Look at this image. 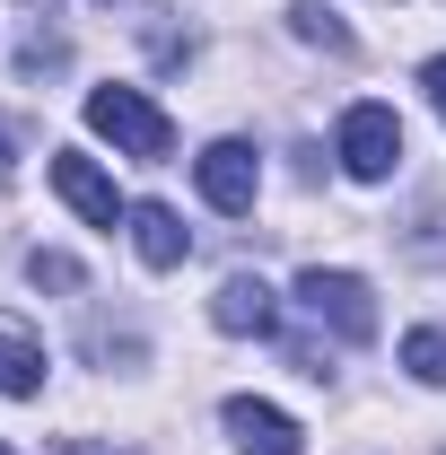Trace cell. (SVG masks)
Returning a JSON list of instances; mask_svg holds the SVG:
<instances>
[{"label":"cell","mask_w":446,"mask_h":455,"mask_svg":"<svg viewBox=\"0 0 446 455\" xmlns=\"http://www.w3.org/2000/svg\"><path fill=\"white\" fill-rule=\"evenodd\" d=\"M88 132H106L123 158H140V167H167V149H175V123L158 97H140V88H88Z\"/></svg>","instance_id":"6da1fadb"},{"label":"cell","mask_w":446,"mask_h":455,"mask_svg":"<svg viewBox=\"0 0 446 455\" xmlns=\"http://www.w3.org/2000/svg\"><path fill=\"white\" fill-rule=\"evenodd\" d=\"M298 307H307L315 324H333L341 341H377V289L359 281V272H324V263H307V272H298Z\"/></svg>","instance_id":"7a4b0ae2"},{"label":"cell","mask_w":446,"mask_h":455,"mask_svg":"<svg viewBox=\"0 0 446 455\" xmlns=\"http://www.w3.org/2000/svg\"><path fill=\"white\" fill-rule=\"evenodd\" d=\"M341 175H359V184H386L402 167V114L394 106H350L341 114Z\"/></svg>","instance_id":"3957f363"},{"label":"cell","mask_w":446,"mask_h":455,"mask_svg":"<svg viewBox=\"0 0 446 455\" xmlns=\"http://www.w3.org/2000/svg\"><path fill=\"white\" fill-rule=\"evenodd\" d=\"M193 184H202V202H211V211L245 220V211H254V193H263V158H254L245 140H211V149L193 158Z\"/></svg>","instance_id":"277c9868"},{"label":"cell","mask_w":446,"mask_h":455,"mask_svg":"<svg viewBox=\"0 0 446 455\" xmlns=\"http://www.w3.org/2000/svg\"><path fill=\"white\" fill-rule=\"evenodd\" d=\"M53 193H61V202H70L88 228H106V236L131 220V202L114 193V175L97 167V158H79V149H61V158H53Z\"/></svg>","instance_id":"5b68a950"},{"label":"cell","mask_w":446,"mask_h":455,"mask_svg":"<svg viewBox=\"0 0 446 455\" xmlns=\"http://www.w3.org/2000/svg\"><path fill=\"white\" fill-rule=\"evenodd\" d=\"M227 438H236V447L245 455H307V429H298V420H289V411H280V403H254V395H227Z\"/></svg>","instance_id":"8992f818"},{"label":"cell","mask_w":446,"mask_h":455,"mask_svg":"<svg viewBox=\"0 0 446 455\" xmlns=\"http://www.w3.org/2000/svg\"><path fill=\"white\" fill-rule=\"evenodd\" d=\"M211 324H219V333H236V341H245V333L263 341V333H280V298L254 281V272H227V281L211 289Z\"/></svg>","instance_id":"52a82bcc"},{"label":"cell","mask_w":446,"mask_h":455,"mask_svg":"<svg viewBox=\"0 0 446 455\" xmlns=\"http://www.w3.org/2000/svg\"><path fill=\"white\" fill-rule=\"evenodd\" d=\"M131 245H140V263H149V272H175V263L193 254V228L175 220L167 202H131Z\"/></svg>","instance_id":"ba28073f"},{"label":"cell","mask_w":446,"mask_h":455,"mask_svg":"<svg viewBox=\"0 0 446 455\" xmlns=\"http://www.w3.org/2000/svg\"><path fill=\"white\" fill-rule=\"evenodd\" d=\"M0 395H18V403L44 395V341L18 333V324H0Z\"/></svg>","instance_id":"9c48e42d"},{"label":"cell","mask_w":446,"mask_h":455,"mask_svg":"<svg viewBox=\"0 0 446 455\" xmlns=\"http://www.w3.org/2000/svg\"><path fill=\"white\" fill-rule=\"evenodd\" d=\"M402 368H411L420 386H446V333H438V324H420V333H402Z\"/></svg>","instance_id":"30bf717a"},{"label":"cell","mask_w":446,"mask_h":455,"mask_svg":"<svg viewBox=\"0 0 446 455\" xmlns=\"http://www.w3.org/2000/svg\"><path fill=\"white\" fill-rule=\"evenodd\" d=\"M289 27H298L307 44H324V53H350V27H341L324 0H298V9H289Z\"/></svg>","instance_id":"8fae6325"},{"label":"cell","mask_w":446,"mask_h":455,"mask_svg":"<svg viewBox=\"0 0 446 455\" xmlns=\"http://www.w3.org/2000/svg\"><path fill=\"white\" fill-rule=\"evenodd\" d=\"M27 281H36V289H79L88 272H79L70 254H53V245H36V254H27Z\"/></svg>","instance_id":"7c38bea8"},{"label":"cell","mask_w":446,"mask_h":455,"mask_svg":"<svg viewBox=\"0 0 446 455\" xmlns=\"http://www.w3.org/2000/svg\"><path fill=\"white\" fill-rule=\"evenodd\" d=\"M61 61V36H36V44H27V53H18V70H27V79H36V70H53Z\"/></svg>","instance_id":"4fadbf2b"},{"label":"cell","mask_w":446,"mask_h":455,"mask_svg":"<svg viewBox=\"0 0 446 455\" xmlns=\"http://www.w3.org/2000/svg\"><path fill=\"white\" fill-rule=\"evenodd\" d=\"M420 88H429V106L446 114V53H438V61H420Z\"/></svg>","instance_id":"5bb4252c"},{"label":"cell","mask_w":446,"mask_h":455,"mask_svg":"<svg viewBox=\"0 0 446 455\" xmlns=\"http://www.w3.org/2000/svg\"><path fill=\"white\" fill-rule=\"evenodd\" d=\"M9 175H18V132L0 123V184H9Z\"/></svg>","instance_id":"9a60e30c"},{"label":"cell","mask_w":446,"mask_h":455,"mask_svg":"<svg viewBox=\"0 0 446 455\" xmlns=\"http://www.w3.org/2000/svg\"><path fill=\"white\" fill-rule=\"evenodd\" d=\"M61 455H131V447H88V438H70Z\"/></svg>","instance_id":"2e32d148"},{"label":"cell","mask_w":446,"mask_h":455,"mask_svg":"<svg viewBox=\"0 0 446 455\" xmlns=\"http://www.w3.org/2000/svg\"><path fill=\"white\" fill-rule=\"evenodd\" d=\"M18 9H44V18H53V9H61V0H18Z\"/></svg>","instance_id":"e0dca14e"},{"label":"cell","mask_w":446,"mask_h":455,"mask_svg":"<svg viewBox=\"0 0 446 455\" xmlns=\"http://www.w3.org/2000/svg\"><path fill=\"white\" fill-rule=\"evenodd\" d=\"M106 9H114V0H106Z\"/></svg>","instance_id":"ac0fdd59"},{"label":"cell","mask_w":446,"mask_h":455,"mask_svg":"<svg viewBox=\"0 0 446 455\" xmlns=\"http://www.w3.org/2000/svg\"><path fill=\"white\" fill-rule=\"evenodd\" d=\"M0 455H9V447H0Z\"/></svg>","instance_id":"d6986e66"}]
</instances>
